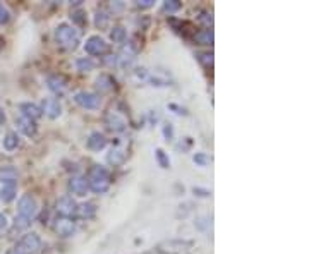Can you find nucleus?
Returning a JSON list of instances; mask_svg holds the SVG:
<instances>
[{
    "mask_svg": "<svg viewBox=\"0 0 309 254\" xmlns=\"http://www.w3.org/2000/svg\"><path fill=\"white\" fill-rule=\"evenodd\" d=\"M2 146L6 151H14V149H17L21 146V138L19 134L14 133V131H11V133L6 134V138H4L2 141Z\"/></svg>",
    "mask_w": 309,
    "mask_h": 254,
    "instance_id": "6ab92c4d",
    "label": "nucleus"
},
{
    "mask_svg": "<svg viewBox=\"0 0 309 254\" xmlns=\"http://www.w3.org/2000/svg\"><path fill=\"white\" fill-rule=\"evenodd\" d=\"M108 22H110V14H108L105 9L97 11V14H95V26L100 29H105L108 26Z\"/></svg>",
    "mask_w": 309,
    "mask_h": 254,
    "instance_id": "5701e85b",
    "label": "nucleus"
},
{
    "mask_svg": "<svg viewBox=\"0 0 309 254\" xmlns=\"http://www.w3.org/2000/svg\"><path fill=\"white\" fill-rule=\"evenodd\" d=\"M69 190L72 194H76V196H79V198H83L88 194V180H86V177H81V175H74V177H71L69 179Z\"/></svg>",
    "mask_w": 309,
    "mask_h": 254,
    "instance_id": "f8f14e48",
    "label": "nucleus"
},
{
    "mask_svg": "<svg viewBox=\"0 0 309 254\" xmlns=\"http://www.w3.org/2000/svg\"><path fill=\"white\" fill-rule=\"evenodd\" d=\"M193 162L196 163L198 167H206L208 163L211 162V158L206 155V153H194L193 155Z\"/></svg>",
    "mask_w": 309,
    "mask_h": 254,
    "instance_id": "c756f323",
    "label": "nucleus"
},
{
    "mask_svg": "<svg viewBox=\"0 0 309 254\" xmlns=\"http://www.w3.org/2000/svg\"><path fill=\"white\" fill-rule=\"evenodd\" d=\"M126 158H127L126 149L122 148V146H119V144H117V146H112V149H110V151H108L107 162L110 163L112 167H120L122 163L126 162Z\"/></svg>",
    "mask_w": 309,
    "mask_h": 254,
    "instance_id": "f3484780",
    "label": "nucleus"
},
{
    "mask_svg": "<svg viewBox=\"0 0 309 254\" xmlns=\"http://www.w3.org/2000/svg\"><path fill=\"white\" fill-rule=\"evenodd\" d=\"M40 249H42V239H40L38 234L31 232V234L22 235L19 242L16 244L14 251L17 254H36L40 252Z\"/></svg>",
    "mask_w": 309,
    "mask_h": 254,
    "instance_id": "20e7f679",
    "label": "nucleus"
},
{
    "mask_svg": "<svg viewBox=\"0 0 309 254\" xmlns=\"http://www.w3.org/2000/svg\"><path fill=\"white\" fill-rule=\"evenodd\" d=\"M17 211H19V216H24L26 220L31 221L38 215V203H36V199L31 194H24L17 201Z\"/></svg>",
    "mask_w": 309,
    "mask_h": 254,
    "instance_id": "39448f33",
    "label": "nucleus"
},
{
    "mask_svg": "<svg viewBox=\"0 0 309 254\" xmlns=\"http://www.w3.org/2000/svg\"><path fill=\"white\" fill-rule=\"evenodd\" d=\"M7 216L4 215V213H0V230H6L7 229Z\"/></svg>",
    "mask_w": 309,
    "mask_h": 254,
    "instance_id": "a19ab883",
    "label": "nucleus"
},
{
    "mask_svg": "<svg viewBox=\"0 0 309 254\" xmlns=\"http://www.w3.org/2000/svg\"><path fill=\"white\" fill-rule=\"evenodd\" d=\"M97 88L102 93H110L115 88V81H113L108 74H100L97 78Z\"/></svg>",
    "mask_w": 309,
    "mask_h": 254,
    "instance_id": "412c9836",
    "label": "nucleus"
},
{
    "mask_svg": "<svg viewBox=\"0 0 309 254\" xmlns=\"http://www.w3.org/2000/svg\"><path fill=\"white\" fill-rule=\"evenodd\" d=\"M74 102L79 107L86 108V110H98L100 105H102L100 94L91 93V91H77L74 94Z\"/></svg>",
    "mask_w": 309,
    "mask_h": 254,
    "instance_id": "0eeeda50",
    "label": "nucleus"
},
{
    "mask_svg": "<svg viewBox=\"0 0 309 254\" xmlns=\"http://www.w3.org/2000/svg\"><path fill=\"white\" fill-rule=\"evenodd\" d=\"M180 7H182V4L179 0H165L162 6L163 12H167V14H175L177 11H180Z\"/></svg>",
    "mask_w": 309,
    "mask_h": 254,
    "instance_id": "cd10ccee",
    "label": "nucleus"
},
{
    "mask_svg": "<svg viewBox=\"0 0 309 254\" xmlns=\"http://www.w3.org/2000/svg\"><path fill=\"white\" fill-rule=\"evenodd\" d=\"M76 208H77V203L71 196L60 198L55 205V210L58 213V216H64V218H71V216H74Z\"/></svg>",
    "mask_w": 309,
    "mask_h": 254,
    "instance_id": "1a4fd4ad",
    "label": "nucleus"
},
{
    "mask_svg": "<svg viewBox=\"0 0 309 254\" xmlns=\"http://www.w3.org/2000/svg\"><path fill=\"white\" fill-rule=\"evenodd\" d=\"M71 17H72V21L77 22L79 26H84L86 24V14H84L83 11H72Z\"/></svg>",
    "mask_w": 309,
    "mask_h": 254,
    "instance_id": "473e14b6",
    "label": "nucleus"
},
{
    "mask_svg": "<svg viewBox=\"0 0 309 254\" xmlns=\"http://www.w3.org/2000/svg\"><path fill=\"white\" fill-rule=\"evenodd\" d=\"M47 86H48L50 91L60 97V94L67 91V79L60 74H52L47 78Z\"/></svg>",
    "mask_w": 309,
    "mask_h": 254,
    "instance_id": "ddd939ff",
    "label": "nucleus"
},
{
    "mask_svg": "<svg viewBox=\"0 0 309 254\" xmlns=\"http://www.w3.org/2000/svg\"><path fill=\"white\" fill-rule=\"evenodd\" d=\"M198 60L203 64L206 69H211L213 67V53L211 52H201L198 53Z\"/></svg>",
    "mask_w": 309,
    "mask_h": 254,
    "instance_id": "c85d7f7f",
    "label": "nucleus"
},
{
    "mask_svg": "<svg viewBox=\"0 0 309 254\" xmlns=\"http://www.w3.org/2000/svg\"><path fill=\"white\" fill-rule=\"evenodd\" d=\"M136 6H138L139 9H149V7L154 6V0H138Z\"/></svg>",
    "mask_w": 309,
    "mask_h": 254,
    "instance_id": "4c0bfd02",
    "label": "nucleus"
},
{
    "mask_svg": "<svg viewBox=\"0 0 309 254\" xmlns=\"http://www.w3.org/2000/svg\"><path fill=\"white\" fill-rule=\"evenodd\" d=\"M86 146L91 149V151H102V149L107 146V138H105V134H102L100 131H95V133H91V134L88 136Z\"/></svg>",
    "mask_w": 309,
    "mask_h": 254,
    "instance_id": "4468645a",
    "label": "nucleus"
},
{
    "mask_svg": "<svg viewBox=\"0 0 309 254\" xmlns=\"http://www.w3.org/2000/svg\"><path fill=\"white\" fill-rule=\"evenodd\" d=\"M53 36H55L57 45L64 50H76L81 43V31L67 22L58 24Z\"/></svg>",
    "mask_w": 309,
    "mask_h": 254,
    "instance_id": "f257e3e1",
    "label": "nucleus"
},
{
    "mask_svg": "<svg viewBox=\"0 0 309 254\" xmlns=\"http://www.w3.org/2000/svg\"><path fill=\"white\" fill-rule=\"evenodd\" d=\"M169 108H170V110H174V113H177V115H186V113H188V112H186V108L175 105V103H170Z\"/></svg>",
    "mask_w": 309,
    "mask_h": 254,
    "instance_id": "ea45409f",
    "label": "nucleus"
},
{
    "mask_svg": "<svg viewBox=\"0 0 309 254\" xmlns=\"http://www.w3.org/2000/svg\"><path fill=\"white\" fill-rule=\"evenodd\" d=\"M206 220H208L206 216H199V218L194 221V225L203 230V229H206V227H210V221H206Z\"/></svg>",
    "mask_w": 309,
    "mask_h": 254,
    "instance_id": "e433bc0d",
    "label": "nucleus"
},
{
    "mask_svg": "<svg viewBox=\"0 0 309 254\" xmlns=\"http://www.w3.org/2000/svg\"><path fill=\"white\" fill-rule=\"evenodd\" d=\"M110 38L113 43H126V38H127V31L124 26L117 24L113 26L112 31H110Z\"/></svg>",
    "mask_w": 309,
    "mask_h": 254,
    "instance_id": "b1692460",
    "label": "nucleus"
},
{
    "mask_svg": "<svg viewBox=\"0 0 309 254\" xmlns=\"http://www.w3.org/2000/svg\"><path fill=\"white\" fill-rule=\"evenodd\" d=\"M162 133H163V138H165L167 141H172V139H174V125H172L170 122H165L162 127Z\"/></svg>",
    "mask_w": 309,
    "mask_h": 254,
    "instance_id": "2f4dec72",
    "label": "nucleus"
},
{
    "mask_svg": "<svg viewBox=\"0 0 309 254\" xmlns=\"http://www.w3.org/2000/svg\"><path fill=\"white\" fill-rule=\"evenodd\" d=\"M194 242L186 239H169L163 240L162 244H158L157 251L160 254H189L193 251Z\"/></svg>",
    "mask_w": 309,
    "mask_h": 254,
    "instance_id": "7ed1b4c3",
    "label": "nucleus"
},
{
    "mask_svg": "<svg viewBox=\"0 0 309 254\" xmlns=\"http://www.w3.org/2000/svg\"><path fill=\"white\" fill-rule=\"evenodd\" d=\"M199 14H201V16H198V19L201 21L204 26H208V28H210V26L213 24V16H211V12L201 11V12H199Z\"/></svg>",
    "mask_w": 309,
    "mask_h": 254,
    "instance_id": "72a5a7b5",
    "label": "nucleus"
},
{
    "mask_svg": "<svg viewBox=\"0 0 309 254\" xmlns=\"http://www.w3.org/2000/svg\"><path fill=\"white\" fill-rule=\"evenodd\" d=\"M9 19H11V12L4 4H0V24H7Z\"/></svg>",
    "mask_w": 309,
    "mask_h": 254,
    "instance_id": "f704fd0d",
    "label": "nucleus"
},
{
    "mask_svg": "<svg viewBox=\"0 0 309 254\" xmlns=\"http://www.w3.org/2000/svg\"><path fill=\"white\" fill-rule=\"evenodd\" d=\"M53 232L58 237H71L76 232V224L71 218H64V216H57L53 221Z\"/></svg>",
    "mask_w": 309,
    "mask_h": 254,
    "instance_id": "6e6552de",
    "label": "nucleus"
},
{
    "mask_svg": "<svg viewBox=\"0 0 309 254\" xmlns=\"http://www.w3.org/2000/svg\"><path fill=\"white\" fill-rule=\"evenodd\" d=\"M191 148H193V139H191V138L180 139V143L177 144V149H180V151H189Z\"/></svg>",
    "mask_w": 309,
    "mask_h": 254,
    "instance_id": "c9c22d12",
    "label": "nucleus"
},
{
    "mask_svg": "<svg viewBox=\"0 0 309 254\" xmlns=\"http://www.w3.org/2000/svg\"><path fill=\"white\" fill-rule=\"evenodd\" d=\"M31 221L26 220L24 216H16L14 220V230H17V232H21V230H26L29 227Z\"/></svg>",
    "mask_w": 309,
    "mask_h": 254,
    "instance_id": "7c9ffc66",
    "label": "nucleus"
},
{
    "mask_svg": "<svg viewBox=\"0 0 309 254\" xmlns=\"http://www.w3.org/2000/svg\"><path fill=\"white\" fill-rule=\"evenodd\" d=\"M105 125L110 131H113V133H124L127 129V120L120 115V113L108 112L105 115Z\"/></svg>",
    "mask_w": 309,
    "mask_h": 254,
    "instance_id": "9b49d317",
    "label": "nucleus"
},
{
    "mask_svg": "<svg viewBox=\"0 0 309 254\" xmlns=\"http://www.w3.org/2000/svg\"><path fill=\"white\" fill-rule=\"evenodd\" d=\"M95 66H97V64H95L89 57H81V58H77V60H76L77 71H81V72H89V71H93Z\"/></svg>",
    "mask_w": 309,
    "mask_h": 254,
    "instance_id": "393cba45",
    "label": "nucleus"
},
{
    "mask_svg": "<svg viewBox=\"0 0 309 254\" xmlns=\"http://www.w3.org/2000/svg\"><path fill=\"white\" fill-rule=\"evenodd\" d=\"M154 158H157L158 165H160L162 169H170V158H169V155H167V153L163 151L162 148L154 149Z\"/></svg>",
    "mask_w": 309,
    "mask_h": 254,
    "instance_id": "a878e982",
    "label": "nucleus"
},
{
    "mask_svg": "<svg viewBox=\"0 0 309 254\" xmlns=\"http://www.w3.org/2000/svg\"><path fill=\"white\" fill-rule=\"evenodd\" d=\"M16 193H17L16 182H4L2 189H0V199L6 203H11L16 198Z\"/></svg>",
    "mask_w": 309,
    "mask_h": 254,
    "instance_id": "aec40b11",
    "label": "nucleus"
},
{
    "mask_svg": "<svg viewBox=\"0 0 309 254\" xmlns=\"http://www.w3.org/2000/svg\"><path fill=\"white\" fill-rule=\"evenodd\" d=\"M40 108L48 119H58L62 115V103L57 98H45Z\"/></svg>",
    "mask_w": 309,
    "mask_h": 254,
    "instance_id": "9d476101",
    "label": "nucleus"
},
{
    "mask_svg": "<svg viewBox=\"0 0 309 254\" xmlns=\"http://www.w3.org/2000/svg\"><path fill=\"white\" fill-rule=\"evenodd\" d=\"M193 193L196 194V196H199V198H208L211 194L208 189H201V187H193Z\"/></svg>",
    "mask_w": 309,
    "mask_h": 254,
    "instance_id": "58836bf2",
    "label": "nucleus"
},
{
    "mask_svg": "<svg viewBox=\"0 0 309 254\" xmlns=\"http://www.w3.org/2000/svg\"><path fill=\"white\" fill-rule=\"evenodd\" d=\"M84 50H86V53H89V55L102 57V55H105V53H108V50H110V45H108L105 40L102 38V36L93 35V36H89V38L86 40Z\"/></svg>",
    "mask_w": 309,
    "mask_h": 254,
    "instance_id": "423d86ee",
    "label": "nucleus"
},
{
    "mask_svg": "<svg viewBox=\"0 0 309 254\" xmlns=\"http://www.w3.org/2000/svg\"><path fill=\"white\" fill-rule=\"evenodd\" d=\"M4 124H6V113H4V110L0 108V127H2Z\"/></svg>",
    "mask_w": 309,
    "mask_h": 254,
    "instance_id": "79ce46f5",
    "label": "nucleus"
},
{
    "mask_svg": "<svg viewBox=\"0 0 309 254\" xmlns=\"http://www.w3.org/2000/svg\"><path fill=\"white\" fill-rule=\"evenodd\" d=\"M0 179L4 182H16L17 179V172L12 169V167H7V169H0Z\"/></svg>",
    "mask_w": 309,
    "mask_h": 254,
    "instance_id": "bb28decb",
    "label": "nucleus"
},
{
    "mask_svg": "<svg viewBox=\"0 0 309 254\" xmlns=\"http://www.w3.org/2000/svg\"><path fill=\"white\" fill-rule=\"evenodd\" d=\"M196 45H213V29H201L194 33Z\"/></svg>",
    "mask_w": 309,
    "mask_h": 254,
    "instance_id": "4be33fe9",
    "label": "nucleus"
},
{
    "mask_svg": "<svg viewBox=\"0 0 309 254\" xmlns=\"http://www.w3.org/2000/svg\"><path fill=\"white\" fill-rule=\"evenodd\" d=\"M19 110L22 113V117H26V119L29 120H38L40 117L43 115L42 113V108H40L36 103H31V102H24L19 105Z\"/></svg>",
    "mask_w": 309,
    "mask_h": 254,
    "instance_id": "dca6fc26",
    "label": "nucleus"
},
{
    "mask_svg": "<svg viewBox=\"0 0 309 254\" xmlns=\"http://www.w3.org/2000/svg\"><path fill=\"white\" fill-rule=\"evenodd\" d=\"M97 205L95 203H81V205H77L76 208V215L77 218L81 220H91L95 215H97Z\"/></svg>",
    "mask_w": 309,
    "mask_h": 254,
    "instance_id": "a211bd4d",
    "label": "nucleus"
},
{
    "mask_svg": "<svg viewBox=\"0 0 309 254\" xmlns=\"http://www.w3.org/2000/svg\"><path fill=\"white\" fill-rule=\"evenodd\" d=\"M16 125H17V129H19L24 136H28V138H33V136H36V133H38L36 122L26 119V117H22V115L19 119H16Z\"/></svg>",
    "mask_w": 309,
    "mask_h": 254,
    "instance_id": "2eb2a0df",
    "label": "nucleus"
},
{
    "mask_svg": "<svg viewBox=\"0 0 309 254\" xmlns=\"http://www.w3.org/2000/svg\"><path fill=\"white\" fill-rule=\"evenodd\" d=\"M86 180H88V187L97 194H105L107 190L110 189V184H112L108 170L100 165H93L91 169H89Z\"/></svg>",
    "mask_w": 309,
    "mask_h": 254,
    "instance_id": "f03ea898",
    "label": "nucleus"
}]
</instances>
